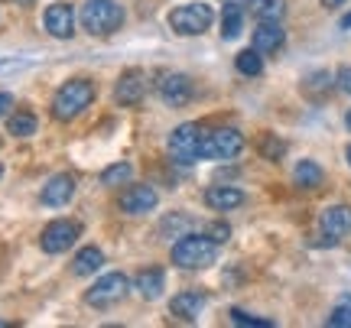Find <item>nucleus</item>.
<instances>
[{
  "mask_svg": "<svg viewBox=\"0 0 351 328\" xmlns=\"http://www.w3.org/2000/svg\"><path fill=\"white\" fill-rule=\"evenodd\" d=\"M335 85H339L345 94H351V65H341L339 75H335Z\"/></svg>",
  "mask_w": 351,
  "mask_h": 328,
  "instance_id": "2f4dec72",
  "label": "nucleus"
},
{
  "mask_svg": "<svg viewBox=\"0 0 351 328\" xmlns=\"http://www.w3.org/2000/svg\"><path fill=\"white\" fill-rule=\"evenodd\" d=\"M345 156H348V166H351V147H348V150H345Z\"/></svg>",
  "mask_w": 351,
  "mask_h": 328,
  "instance_id": "e433bc0d",
  "label": "nucleus"
},
{
  "mask_svg": "<svg viewBox=\"0 0 351 328\" xmlns=\"http://www.w3.org/2000/svg\"><path fill=\"white\" fill-rule=\"evenodd\" d=\"M205 205L212 212H231V208L244 205V192L234 189V186H212L205 192Z\"/></svg>",
  "mask_w": 351,
  "mask_h": 328,
  "instance_id": "f3484780",
  "label": "nucleus"
},
{
  "mask_svg": "<svg viewBox=\"0 0 351 328\" xmlns=\"http://www.w3.org/2000/svg\"><path fill=\"white\" fill-rule=\"evenodd\" d=\"M212 23H215L212 3H202V0L182 3V7H176V10L169 13V26H173L179 36H202Z\"/></svg>",
  "mask_w": 351,
  "mask_h": 328,
  "instance_id": "20e7f679",
  "label": "nucleus"
},
{
  "mask_svg": "<svg viewBox=\"0 0 351 328\" xmlns=\"http://www.w3.org/2000/svg\"><path fill=\"white\" fill-rule=\"evenodd\" d=\"M205 234L215 240V244H225L228 238H231V227L225 225V221H212V225L205 227Z\"/></svg>",
  "mask_w": 351,
  "mask_h": 328,
  "instance_id": "7c9ffc66",
  "label": "nucleus"
},
{
  "mask_svg": "<svg viewBox=\"0 0 351 328\" xmlns=\"http://www.w3.org/2000/svg\"><path fill=\"white\" fill-rule=\"evenodd\" d=\"M156 202H160V195H156L153 186H130L121 195V212H127V215H147V212L156 208Z\"/></svg>",
  "mask_w": 351,
  "mask_h": 328,
  "instance_id": "f8f14e48",
  "label": "nucleus"
},
{
  "mask_svg": "<svg viewBox=\"0 0 351 328\" xmlns=\"http://www.w3.org/2000/svg\"><path fill=\"white\" fill-rule=\"evenodd\" d=\"M16 3H33V0H16Z\"/></svg>",
  "mask_w": 351,
  "mask_h": 328,
  "instance_id": "4c0bfd02",
  "label": "nucleus"
},
{
  "mask_svg": "<svg viewBox=\"0 0 351 328\" xmlns=\"http://www.w3.org/2000/svg\"><path fill=\"white\" fill-rule=\"evenodd\" d=\"M328 88H332V75H328V72H315V75L302 78V91H306V98H322Z\"/></svg>",
  "mask_w": 351,
  "mask_h": 328,
  "instance_id": "a878e982",
  "label": "nucleus"
},
{
  "mask_svg": "<svg viewBox=\"0 0 351 328\" xmlns=\"http://www.w3.org/2000/svg\"><path fill=\"white\" fill-rule=\"evenodd\" d=\"M287 42V29L280 26V20H261V26L254 29V49L261 55H270V52H280Z\"/></svg>",
  "mask_w": 351,
  "mask_h": 328,
  "instance_id": "ddd939ff",
  "label": "nucleus"
},
{
  "mask_svg": "<svg viewBox=\"0 0 351 328\" xmlns=\"http://www.w3.org/2000/svg\"><path fill=\"white\" fill-rule=\"evenodd\" d=\"M127 290H130V279H127L124 273H104V277H98V283L85 292V303L95 305V309H108V305L121 303L127 296Z\"/></svg>",
  "mask_w": 351,
  "mask_h": 328,
  "instance_id": "0eeeda50",
  "label": "nucleus"
},
{
  "mask_svg": "<svg viewBox=\"0 0 351 328\" xmlns=\"http://www.w3.org/2000/svg\"><path fill=\"white\" fill-rule=\"evenodd\" d=\"M234 65H238V72L241 75H247V78H257L263 72V55L257 49H244V52H238V59H234Z\"/></svg>",
  "mask_w": 351,
  "mask_h": 328,
  "instance_id": "5701e85b",
  "label": "nucleus"
},
{
  "mask_svg": "<svg viewBox=\"0 0 351 328\" xmlns=\"http://www.w3.org/2000/svg\"><path fill=\"white\" fill-rule=\"evenodd\" d=\"M241 150H244V137L234 127H218V130H208L202 137V156L205 160H234Z\"/></svg>",
  "mask_w": 351,
  "mask_h": 328,
  "instance_id": "423d86ee",
  "label": "nucleus"
},
{
  "mask_svg": "<svg viewBox=\"0 0 351 328\" xmlns=\"http://www.w3.org/2000/svg\"><path fill=\"white\" fill-rule=\"evenodd\" d=\"M134 286L143 299H160L163 296V286H166V277L160 266H150V270H140L137 279H134Z\"/></svg>",
  "mask_w": 351,
  "mask_h": 328,
  "instance_id": "a211bd4d",
  "label": "nucleus"
},
{
  "mask_svg": "<svg viewBox=\"0 0 351 328\" xmlns=\"http://www.w3.org/2000/svg\"><path fill=\"white\" fill-rule=\"evenodd\" d=\"M322 179H326V173H322V166L313 163V160H300L296 169H293V182H296L300 189H319Z\"/></svg>",
  "mask_w": 351,
  "mask_h": 328,
  "instance_id": "6ab92c4d",
  "label": "nucleus"
},
{
  "mask_svg": "<svg viewBox=\"0 0 351 328\" xmlns=\"http://www.w3.org/2000/svg\"><path fill=\"white\" fill-rule=\"evenodd\" d=\"M189 227H192V218H186V215H166L163 225H160V234H163V238H182Z\"/></svg>",
  "mask_w": 351,
  "mask_h": 328,
  "instance_id": "bb28decb",
  "label": "nucleus"
},
{
  "mask_svg": "<svg viewBox=\"0 0 351 328\" xmlns=\"http://www.w3.org/2000/svg\"><path fill=\"white\" fill-rule=\"evenodd\" d=\"M143 94H147V78H143V72H127V75H121V81H117V88H114V101L117 104H140L143 101Z\"/></svg>",
  "mask_w": 351,
  "mask_h": 328,
  "instance_id": "2eb2a0df",
  "label": "nucleus"
},
{
  "mask_svg": "<svg viewBox=\"0 0 351 328\" xmlns=\"http://www.w3.org/2000/svg\"><path fill=\"white\" fill-rule=\"evenodd\" d=\"M134 179V166L130 163H114L108 166L104 173H101V186H108V189H117V186H124Z\"/></svg>",
  "mask_w": 351,
  "mask_h": 328,
  "instance_id": "b1692460",
  "label": "nucleus"
},
{
  "mask_svg": "<svg viewBox=\"0 0 351 328\" xmlns=\"http://www.w3.org/2000/svg\"><path fill=\"white\" fill-rule=\"evenodd\" d=\"M345 127H348V130H351V111L345 114Z\"/></svg>",
  "mask_w": 351,
  "mask_h": 328,
  "instance_id": "c9c22d12",
  "label": "nucleus"
},
{
  "mask_svg": "<svg viewBox=\"0 0 351 328\" xmlns=\"http://www.w3.org/2000/svg\"><path fill=\"white\" fill-rule=\"evenodd\" d=\"M231 322L234 325H251V328H274L270 318H257L251 312H244V309H231Z\"/></svg>",
  "mask_w": 351,
  "mask_h": 328,
  "instance_id": "c85d7f7f",
  "label": "nucleus"
},
{
  "mask_svg": "<svg viewBox=\"0 0 351 328\" xmlns=\"http://www.w3.org/2000/svg\"><path fill=\"white\" fill-rule=\"evenodd\" d=\"M345 0H322V7H328V10H335V7H341Z\"/></svg>",
  "mask_w": 351,
  "mask_h": 328,
  "instance_id": "72a5a7b5",
  "label": "nucleus"
},
{
  "mask_svg": "<svg viewBox=\"0 0 351 328\" xmlns=\"http://www.w3.org/2000/svg\"><path fill=\"white\" fill-rule=\"evenodd\" d=\"M82 23L91 36H111L124 26V7L117 0H88L82 10Z\"/></svg>",
  "mask_w": 351,
  "mask_h": 328,
  "instance_id": "7ed1b4c3",
  "label": "nucleus"
},
{
  "mask_svg": "<svg viewBox=\"0 0 351 328\" xmlns=\"http://www.w3.org/2000/svg\"><path fill=\"white\" fill-rule=\"evenodd\" d=\"M72 195H75V176L72 173H59V176H52L43 192H39V199L43 205H49V208H59V205H69L72 202Z\"/></svg>",
  "mask_w": 351,
  "mask_h": 328,
  "instance_id": "9b49d317",
  "label": "nucleus"
},
{
  "mask_svg": "<svg viewBox=\"0 0 351 328\" xmlns=\"http://www.w3.org/2000/svg\"><path fill=\"white\" fill-rule=\"evenodd\" d=\"M43 26H46V33L56 36V39H72V33H75V10L59 0V3L46 7V13H43Z\"/></svg>",
  "mask_w": 351,
  "mask_h": 328,
  "instance_id": "1a4fd4ad",
  "label": "nucleus"
},
{
  "mask_svg": "<svg viewBox=\"0 0 351 328\" xmlns=\"http://www.w3.org/2000/svg\"><path fill=\"white\" fill-rule=\"evenodd\" d=\"M247 7L257 20H283L287 0H247Z\"/></svg>",
  "mask_w": 351,
  "mask_h": 328,
  "instance_id": "412c9836",
  "label": "nucleus"
},
{
  "mask_svg": "<svg viewBox=\"0 0 351 328\" xmlns=\"http://www.w3.org/2000/svg\"><path fill=\"white\" fill-rule=\"evenodd\" d=\"M218 260V244L208 234H182L173 244V264L182 270H205Z\"/></svg>",
  "mask_w": 351,
  "mask_h": 328,
  "instance_id": "f257e3e1",
  "label": "nucleus"
},
{
  "mask_svg": "<svg viewBox=\"0 0 351 328\" xmlns=\"http://www.w3.org/2000/svg\"><path fill=\"white\" fill-rule=\"evenodd\" d=\"M241 26H244V10L238 3H225V13H221V36L234 39L241 36Z\"/></svg>",
  "mask_w": 351,
  "mask_h": 328,
  "instance_id": "4be33fe9",
  "label": "nucleus"
},
{
  "mask_svg": "<svg viewBox=\"0 0 351 328\" xmlns=\"http://www.w3.org/2000/svg\"><path fill=\"white\" fill-rule=\"evenodd\" d=\"M328 325L335 328H351V305L348 303H339L332 309V316H328Z\"/></svg>",
  "mask_w": 351,
  "mask_h": 328,
  "instance_id": "c756f323",
  "label": "nucleus"
},
{
  "mask_svg": "<svg viewBox=\"0 0 351 328\" xmlns=\"http://www.w3.org/2000/svg\"><path fill=\"white\" fill-rule=\"evenodd\" d=\"M202 137H205V130L199 124H179L169 134V156H173L176 163L182 166H192L202 160Z\"/></svg>",
  "mask_w": 351,
  "mask_h": 328,
  "instance_id": "39448f33",
  "label": "nucleus"
},
{
  "mask_svg": "<svg viewBox=\"0 0 351 328\" xmlns=\"http://www.w3.org/2000/svg\"><path fill=\"white\" fill-rule=\"evenodd\" d=\"M322 231H326V238L335 244V240L348 238L351 234V208L348 205H328L326 212H322Z\"/></svg>",
  "mask_w": 351,
  "mask_h": 328,
  "instance_id": "4468645a",
  "label": "nucleus"
},
{
  "mask_svg": "<svg viewBox=\"0 0 351 328\" xmlns=\"http://www.w3.org/2000/svg\"><path fill=\"white\" fill-rule=\"evenodd\" d=\"M36 117L29 111H16V114H10V121H7V130H10L13 137H33L36 134Z\"/></svg>",
  "mask_w": 351,
  "mask_h": 328,
  "instance_id": "393cba45",
  "label": "nucleus"
},
{
  "mask_svg": "<svg viewBox=\"0 0 351 328\" xmlns=\"http://www.w3.org/2000/svg\"><path fill=\"white\" fill-rule=\"evenodd\" d=\"M101 264H104V253L98 247H82L75 253V260H72V273L75 277H91V273H98Z\"/></svg>",
  "mask_w": 351,
  "mask_h": 328,
  "instance_id": "aec40b11",
  "label": "nucleus"
},
{
  "mask_svg": "<svg viewBox=\"0 0 351 328\" xmlns=\"http://www.w3.org/2000/svg\"><path fill=\"white\" fill-rule=\"evenodd\" d=\"M91 101H95V85L88 78H72L56 91L52 117L56 121H75L78 114H85V108H91Z\"/></svg>",
  "mask_w": 351,
  "mask_h": 328,
  "instance_id": "f03ea898",
  "label": "nucleus"
},
{
  "mask_svg": "<svg viewBox=\"0 0 351 328\" xmlns=\"http://www.w3.org/2000/svg\"><path fill=\"white\" fill-rule=\"evenodd\" d=\"M13 108V94L10 91H0V117H7Z\"/></svg>",
  "mask_w": 351,
  "mask_h": 328,
  "instance_id": "473e14b6",
  "label": "nucleus"
},
{
  "mask_svg": "<svg viewBox=\"0 0 351 328\" xmlns=\"http://www.w3.org/2000/svg\"><path fill=\"white\" fill-rule=\"evenodd\" d=\"M156 91H160V98H163L169 108H182V104H189L192 94H195L189 75H163L156 81Z\"/></svg>",
  "mask_w": 351,
  "mask_h": 328,
  "instance_id": "9d476101",
  "label": "nucleus"
},
{
  "mask_svg": "<svg viewBox=\"0 0 351 328\" xmlns=\"http://www.w3.org/2000/svg\"><path fill=\"white\" fill-rule=\"evenodd\" d=\"M82 238V225L78 221H69V218H59V221H49L39 234V247L46 253H65L75 240Z\"/></svg>",
  "mask_w": 351,
  "mask_h": 328,
  "instance_id": "6e6552de",
  "label": "nucleus"
},
{
  "mask_svg": "<svg viewBox=\"0 0 351 328\" xmlns=\"http://www.w3.org/2000/svg\"><path fill=\"white\" fill-rule=\"evenodd\" d=\"M339 26H341V29H351V13H348V16H341V23H339Z\"/></svg>",
  "mask_w": 351,
  "mask_h": 328,
  "instance_id": "f704fd0d",
  "label": "nucleus"
},
{
  "mask_svg": "<svg viewBox=\"0 0 351 328\" xmlns=\"http://www.w3.org/2000/svg\"><path fill=\"white\" fill-rule=\"evenodd\" d=\"M205 303H208V296H205V292L186 290V292H179L173 303H169V312H173L176 318H182V322H195V318L202 316Z\"/></svg>",
  "mask_w": 351,
  "mask_h": 328,
  "instance_id": "dca6fc26",
  "label": "nucleus"
},
{
  "mask_svg": "<svg viewBox=\"0 0 351 328\" xmlns=\"http://www.w3.org/2000/svg\"><path fill=\"white\" fill-rule=\"evenodd\" d=\"M0 176H3V166H0Z\"/></svg>",
  "mask_w": 351,
  "mask_h": 328,
  "instance_id": "58836bf2",
  "label": "nucleus"
},
{
  "mask_svg": "<svg viewBox=\"0 0 351 328\" xmlns=\"http://www.w3.org/2000/svg\"><path fill=\"white\" fill-rule=\"evenodd\" d=\"M283 153H287V143H283V140L274 137V134H263V140H261V156L263 160L276 163V160H283Z\"/></svg>",
  "mask_w": 351,
  "mask_h": 328,
  "instance_id": "cd10ccee",
  "label": "nucleus"
}]
</instances>
